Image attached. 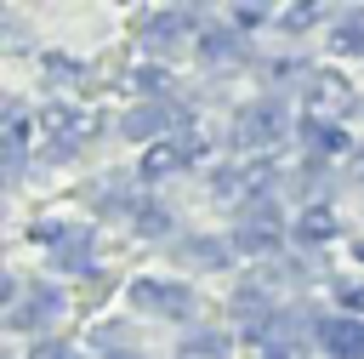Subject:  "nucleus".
Listing matches in <instances>:
<instances>
[{
    "instance_id": "obj_1",
    "label": "nucleus",
    "mask_w": 364,
    "mask_h": 359,
    "mask_svg": "<svg viewBox=\"0 0 364 359\" xmlns=\"http://www.w3.org/2000/svg\"><path fill=\"white\" fill-rule=\"evenodd\" d=\"M290 125H284V108L279 103H250V108H239V120H233V142L239 148H267V142H279Z\"/></svg>"
},
{
    "instance_id": "obj_2",
    "label": "nucleus",
    "mask_w": 364,
    "mask_h": 359,
    "mask_svg": "<svg viewBox=\"0 0 364 359\" xmlns=\"http://www.w3.org/2000/svg\"><path fill=\"white\" fill-rule=\"evenodd\" d=\"M358 97H353V85L341 80V74H330V68H318V74H307V114L313 120H341L347 108H353Z\"/></svg>"
},
{
    "instance_id": "obj_3",
    "label": "nucleus",
    "mask_w": 364,
    "mask_h": 359,
    "mask_svg": "<svg viewBox=\"0 0 364 359\" xmlns=\"http://www.w3.org/2000/svg\"><path fill=\"white\" fill-rule=\"evenodd\" d=\"M273 245H279V217H273L267 205H250V211H239L233 251H245V256H262V251H273Z\"/></svg>"
},
{
    "instance_id": "obj_4",
    "label": "nucleus",
    "mask_w": 364,
    "mask_h": 359,
    "mask_svg": "<svg viewBox=\"0 0 364 359\" xmlns=\"http://www.w3.org/2000/svg\"><path fill=\"white\" fill-rule=\"evenodd\" d=\"M199 148H205V142H199L193 131H182V137H171V142H154V148L142 154V165H136V171H142L148 182H159V177H171L176 165H188Z\"/></svg>"
},
{
    "instance_id": "obj_5",
    "label": "nucleus",
    "mask_w": 364,
    "mask_h": 359,
    "mask_svg": "<svg viewBox=\"0 0 364 359\" xmlns=\"http://www.w3.org/2000/svg\"><path fill=\"white\" fill-rule=\"evenodd\" d=\"M131 302H136V308H154V313H176V319L193 308L188 285H171V279H136V285H131Z\"/></svg>"
},
{
    "instance_id": "obj_6",
    "label": "nucleus",
    "mask_w": 364,
    "mask_h": 359,
    "mask_svg": "<svg viewBox=\"0 0 364 359\" xmlns=\"http://www.w3.org/2000/svg\"><path fill=\"white\" fill-rule=\"evenodd\" d=\"M63 308H68V296H63L57 285H34V291H28V302H23V308H11V325H17V331H40V325H51Z\"/></svg>"
},
{
    "instance_id": "obj_7",
    "label": "nucleus",
    "mask_w": 364,
    "mask_h": 359,
    "mask_svg": "<svg viewBox=\"0 0 364 359\" xmlns=\"http://www.w3.org/2000/svg\"><path fill=\"white\" fill-rule=\"evenodd\" d=\"M188 28H193V11H154L142 23V46L148 51H171V46L188 40Z\"/></svg>"
},
{
    "instance_id": "obj_8",
    "label": "nucleus",
    "mask_w": 364,
    "mask_h": 359,
    "mask_svg": "<svg viewBox=\"0 0 364 359\" xmlns=\"http://www.w3.org/2000/svg\"><path fill=\"white\" fill-rule=\"evenodd\" d=\"M176 120H188V114H182V108H165V103H142V108H131V114L119 120V137H131V142L142 137V142H148V137H159V131L176 125Z\"/></svg>"
},
{
    "instance_id": "obj_9",
    "label": "nucleus",
    "mask_w": 364,
    "mask_h": 359,
    "mask_svg": "<svg viewBox=\"0 0 364 359\" xmlns=\"http://www.w3.org/2000/svg\"><path fill=\"white\" fill-rule=\"evenodd\" d=\"M40 148H46V160H68V154L80 148V114L51 108V114H46V137H40Z\"/></svg>"
},
{
    "instance_id": "obj_10",
    "label": "nucleus",
    "mask_w": 364,
    "mask_h": 359,
    "mask_svg": "<svg viewBox=\"0 0 364 359\" xmlns=\"http://www.w3.org/2000/svg\"><path fill=\"white\" fill-rule=\"evenodd\" d=\"M318 342L330 348V359H364V325L358 319H324Z\"/></svg>"
},
{
    "instance_id": "obj_11",
    "label": "nucleus",
    "mask_w": 364,
    "mask_h": 359,
    "mask_svg": "<svg viewBox=\"0 0 364 359\" xmlns=\"http://www.w3.org/2000/svg\"><path fill=\"white\" fill-rule=\"evenodd\" d=\"M23 160H28V120H23V108L11 103V108H6V182L23 177Z\"/></svg>"
},
{
    "instance_id": "obj_12",
    "label": "nucleus",
    "mask_w": 364,
    "mask_h": 359,
    "mask_svg": "<svg viewBox=\"0 0 364 359\" xmlns=\"http://www.w3.org/2000/svg\"><path fill=\"white\" fill-rule=\"evenodd\" d=\"M57 268H68V274H91V228H63L57 234Z\"/></svg>"
},
{
    "instance_id": "obj_13",
    "label": "nucleus",
    "mask_w": 364,
    "mask_h": 359,
    "mask_svg": "<svg viewBox=\"0 0 364 359\" xmlns=\"http://www.w3.org/2000/svg\"><path fill=\"white\" fill-rule=\"evenodd\" d=\"M199 57H205L210 68H222V63H239V57H245V40H239L233 28H210V34L199 40Z\"/></svg>"
},
{
    "instance_id": "obj_14",
    "label": "nucleus",
    "mask_w": 364,
    "mask_h": 359,
    "mask_svg": "<svg viewBox=\"0 0 364 359\" xmlns=\"http://www.w3.org/2000/svg\"><path fill=\"white\" fill-rule=\"evenodd\" d=\"M182 359H228V336L222 331H193L182 342Z\"/></svg>"
},
{
    "instance_id": "obj_15",
    "label": "nucleus",
    "mask_w": 364,
    "mask_h": 359,
    "mask_svg": "<svg viewBox=\"0 0 364 359\" xmlns=\"http://www.w3.org/2000/svg\"><path fill=\"white\" fill-rule=\"evenodd\" d=\"M301 137H307V148H313V154H341V148H347V137H341L336 125H324V120H307V125H301Z\"/></svg>"
},
{
    "instance_id": "obj_16",
    "label": "nucleus",
    "mask_w": 364,
    "mask_h": 359,
    "mask_svg": "<svg viewBox=\"0 0 364 359\" xmlns=\"http://www.w3.org/2000/svg\"><path fill=\"white\" fill-rule=\"evenodd\" d=\"M125 211H131V228H136V234H165V228H171L165 205H154V199H136V205H125Z\"/></svg>"
},
{
    "instance_id": "obj_17",
    "label": "nucleus",
    "mask_w": 364,
    "mask_h": 359,
    "mask_svg": "<svg viewBox=\"0 0 364 359\" xmlns=\"http://www.w3.org/2000/svg\"><path fill=\"white\" fill-rule=\"evenodd\" d=\"M296 234H301V245H324V239H336V217L330 211H301Z\"/></svg>"
},
{
    "instance_id": "obj_18",
    "label": "nucleus",
    "mask_w": 364,
    "mask_h": 359,
    "mask_svg": "<svg viewBox=\"0 0 364 359\" xmlns=\"http://www.w3.org/2000/svg\"><path fill=\"white\" fill-rule=\"evenodd\" d=\"M182 251L199 262V268H216V262H228V251H233V239H182Z\"/></svg>"
},
{
    "instance_id": "obj_19",
    "label": "nucleus",
    "mask_w": 364,
    "mask_h": 359,
    "mask_svg": "<svg viewBox=\"0 0 364 359\" xmlns=\"http://www.w3.org/2000/svg\"><path fill=\"white\" fill-rule=\"evenodd\" d=\"M330 46H336V51H364V11L341 17V28L330 34Z\"/></svg>"
},
{
    "instance_id": "obj_20",
    "label": "nucleus",
    "mask_w": 364,
    "mask_h": 359,
    "mask_svg": "<svg viewBox=\"0 0 364 359\" xmlns=\"http://www.w3.org/2000/svg\"><path fill=\"white\" fill-rule=\"evenodd\" d=\"M136 91H154V97H165V91H171V74L148 63V68H136Z\"/></svg>"
},
{
    "instance_id": "obj_21",
    "label": "nucleus",
    "mask_w": 364,
    "mask_h": 359,
    "mask_svg": "<svg viewBox=\"0 0 364 359\" xmlns=\"http://www.w3.org/2000/svg\"><path fill=\"white\" fill-rule=\"evenodd\" d=\"M336 302L353 308V313H364V279H336Z\"/></svg>"
},
{
    "instance_id": "obj_22",
    "label": "nucleus",
    "mask_w": 364,
    "mask_h": 359,
    "mask_svg": "<svg viewBox=\"0 0 364 359\" xmlns=\"http://www.w3.org/2000/svg\"><path fill=\"white\" fill-rule=\"evenodd\" d=\"M46 80H57V85H68V80H80V68H74L68 57H46Z\"/></svg>"
},
{
    "instance_id": "obj_23",
    "label": "nucleus",
    "mask_w": 364,
    "mask_h": 359,
    "mask_svg": "<svg viewBox=\"0 0 364 359\" xmlns=\"http://www.w3.org/2000/svg\"><path fill=\"white\" fill-rule=\"evenodd\" d=\"M313 17H318V6H313V0H301V6H290V11H284V23H290V28H307Z\"/></svg>"
},
{
    "instance_id": "obj_24",
    "label": "nucleus",
    "mask_w": 364,
    "mask_h": 359,
    "mask_svg": "<svg viewBox=\"0 0 364 359\" xmlns=\"http://www.w3.org/2000/svg\"><path fill=\"white\" fill-rule=\"evenodd\" d=\"M233 23L256 28V23H267V6H233Z\"/></svg>"
},
{
    "instance_id": "obj_25",
    "label": "nucleus",
    "mask_w": 364,
    "mask_h": 359,
    "mask_svg": "<svg viewBox=\"0 0 364 359\" xmlns=\"http://www.w3.org/2000/svg\"><path fill=\"white\" fill-rule=\"evenodd\" d=\"M262 359H301V342H267Z\"/></svg>"
},
{
    "instance_id": "obj_26",
    "label": "nucleus",
    "mask_w": 364,
    "mask_h": 359,
    "mask_svg": "<svg viewBox=\"0 0 364 359\" xmlns=\"http://www.w3.org/2000/svg\"><path fill=\"white\" fill-rule=\"evenodd\" d=\"M28 359H68V342H40Z\"/></svg>"
},
{
    "instance_id": "obj_27",
    "label": "nucleus",
    "mask_w": 364,
    "mask_h": 359,
    "mask_svg": "<svg viewBox=\"0 0 364 359\" xmlns=\"http://www.w3.org/2000/svg\"><path fill=\"white\" fill-rule=\"evenodd\" d=\"M102 359H136V353H125V348H102Z\"/></svg>"
},
{
    "instance_id": "obj_28",
    "label": "nucleus",
    "mask_w": 364,
    "mask_h": 359,
    "mask_svg": "<svg viewBox=\"0 0 364 359\" xmlns=\"http://www.w3.org/2000/svg\"><path fill=\"white\" fill-rule=\"evenodd\" d=\"M358 182H364V154H358Z\"/></svg>"
},
{
    "instance_id": "obj_29",
    "label": "nucleus",
    "mask_w": 364,
    "mask_h": 359,
    "mask_svg": "<svg viewBox=\"0 0 364 359\" xmlns=\"http://www.w3.org/2000/svg\"><path fill=\"white\" fill-rule=\"evenodd\" d=\"M358 256H364V239H358Z\"/></svg>"
}]
</instances>
